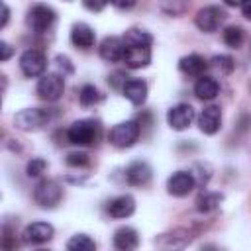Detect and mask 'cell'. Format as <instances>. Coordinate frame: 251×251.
Masks as SVG:
<instances>
[{"mask_svg":"<svg viewBox=\"0 0 251 251\" xmlns=\"http://www.w3.org/2000/svg\"><path fill=\"white\" fill-rule=\"evenodd\" d=\"M65 135H67L69 143H75L78 147L96 145L102 137V124H100V120H94V118L76 120L67 127Z\"/></svg>","mask_w":251,"mask_h":251,"instance_id":"cell-1","label":"cell"},{"mask_svg":"<svg viewBox=\"0 0 251 251\" xmlns=\"http://www.w3.org/2000/svg\"><path fill=\"white\" fill-rule=\"evenodd\" d=\"M139 133H141L139 122L137 120H126V122L112 126V129L108 131V141L114 147L126 149V147H131L139 139Z\"/></svg>","mask_w":251,"mask_h":251,"instance_id":"cell-2","label":"cell"},{"mask_svg":"<svg viewBox=\"0 0 251 251\" xmlns=\"http://www.w3.org/2000/svg\"><path fill=\"white\" fill-rule=\"evenodd\" d=\"M63 198V188L53 178H41L33 186V200L41 208H55Z\"/></svg>","mask_w":251,"mask_h":251,"instance_id":"cell-3","label":"cell"},{"mask_svg":"<svg viewBox=\"0 0 251 251\" xmlns=\"http://www.w3.org/2000/svg\"><path fill=\"white\" fill-rule=\"evenodd\" d=\"M55 20H57V14H55V10H53L51 6H47V4H33V6L27 10V18H25L27 25H29L35 33H45V31H49V29L53 27Z\"/></svg>","mask_w":251,"mask_h":251,"instance_id":"cell-4","label":"cell"},{"mask_svg":"<svg viewBox=\"0 0 251 251\" xmlns=\"http://www.w3.org/2000/svg\"><path fill=\"white\" fill-rule=\"evenodd\" d=\"M51 120L49 110H41V108H24L14 116V126L22 131H35L41 129L47 122Z\"/></svg>","mask_w":251,"mask_h":251,"instance_id":"cell-5","label":"cell"},{"mask_svg":"<svg viewBox=\"0 0 251 251\" xmlns=\"http://www.w3.org/2000/svg\"><path fill=\"white\" fill-rule=\"evenodd\" d=\"M35 92L45 102H57L65 92V76L59 73H47L37 80Z\"/></svg>","mask_w":251,"mask_h":251,"instance_id":"cell-6","label":"cell"},{"mask_svg":"<svg viewBox=\"0 0 251 251\" xmlns=\"http://www.w3.org/2000/svg\"><path fill=\"white\" fill-rule=\"evenodd\" d=\"M226 16H227L226 10L220 8V6H204V8H200V10L196 12L194 24H196V27H198L200 31H204V33H214V31L224 24Z\"/></svg>","mask_w":251,"mask_h":251,"instance_id":"cell-7","label":"cell"},{"mask_svg":"<svg viewBox=\"0 0 251 251\" xmlns=\"http://www.w3.org/2000/svg\"><path fill=\"white\" fill-rule=\"evenodd\" d=\"M45 69H47V57H45L43 51H39V49H25L20 55V71L27 78L43 76Z\"/></svg>","mask_w":251,"mask_h":251,"instance_id":"cell-8","label":"cell"},{"mask_svg":"<svg viewBox=\"0 0 251 251\" xmlns=\"http://www.w3.org/2000/svg\"><path fill=\"white\" fill-rule=\"evenodd\" d=\"M192 122H194V108L190 104L180 102V104L171 106L167 112V124L175 131H182V129L190 127Z\"/></svg>","mask_w":251,"mask_h":251,"instance_id":"cell-9","label":"cell"},{"mask_svg":"<svg viewBox=\"0 0 251 251\" xmlns=\"http://www.w3.org/2000/svg\"><path fill=\"white\" fill-rule=\"evenodd\" d=\"M194 186H196V182H194V176L190 171H175L167 178V192L171 196H176V198L190 194Z\"/></svg>","mask_w":251,"mask_h":251,"instance_id":"cell-10","label":"cell"},{"mask_svg":"<svg viewBox=\"0 0 251 251\" xmlns=\"http://www.w3.org/2000/svg\"><path fill=\"white\" fill-rule=\"evenodd\" d=\"M124 175H126V182L129 186H147L151 182L153 171H151V165L147 161L135 159V161H131L126 167V173Z\"/></svg>","mask_w":251,"mask_h":251,"instance_id":"cell-11","label":"cell"},{"mask_svg":"<svg viewBox=\"0 0 251 251\" xmlns=\"http://www.w3.org/2000/svg\"><path fill=\"white\" fill-rule=\"evenodd\" d=\"M196 120H198V127H200L202 133L214 135V133H218L220 127H222V110H220V106H216V104L204 106V108L200 110V114H198Z\"/></svg>","mask_w":251,"mask_h":251,"instance_id":"cell-12","label":"cell"},{"mask_svg":"<svg viewBox=\"0 0 251 251\" xmlns=\"http://www.w3.org/2000/svg\"><path fill=\"white\" fill-rule=\"evenodd\" d=\"M98 53L104 61L108 63H118V61H124V53H126V43L122 37H116V35H106L100 45H98Z\"/></svg>","mask_w":251,"mask_h":251,"instance_id":"cell-13","label":"cell"},{"mask_svg":"<svg viewBox=\"0 0 251 251\" xmlns=\"http://www.w3.org/2000/svg\"><path fill=\"white\" fill-rule=\"evenodd\" d=\"M106 212L110 218H116V220L129 218L135 212V198L131 194H120L106 204Z\"/></svg>","mask_w":251,"mask_h":251,"instance_id":"cell-14","label":"cell"},{"mask_svg":"<svg viewBox=\"0 0 251 251\" xmlns=\"http://www.w3.org/2000/svg\"><path fill=\"white\" fill-rule=\"evenodd\" d=\"M53 233H55V229H53L51 224H47V222H31L24 229V241L25 243H33V245L47 243L53 237Z\"/></svg>","mask_w":251,"mask_h":251,"instance_id":"cell-15","label":"cell"},{"mask_svg":"<svg viewBox=\"0 0 251 251\" xmlns=\"http://www.w3.org/2000/svg\"><path fill=\"white\" fill-rule=\"evenodd\" d=\"M112 243L118 251H135L139 247V233L129 226H122L114 231Z\"/></svg>","mask_w":251,"mask_h":251,"instance_id":"cell-16","label":"cell"},{"mask_svg":"<svg viewBox=\"0 0 251 251\" xmlns=\"http://www.w3.org/2000/svg\"><path fill=\"white\" fill-rule=\"evenodd\" d=\"M96 41V33L94 29L84 24V22H76L73 27H71V43L76 47V49H90Z\"/></svg>","mask_w":251,"mask_h":251,"instance_id":"cell-17","label":"cell"},{"mask_svg":"<svg viewBox=\"0 0 251 251\" xmlns=\"http://www.w3.org/2000/svg\"><path fill=\"white\" fill-rule=\"evenodd\" d=\"M122 92H124V96H126L131 104L141 106V104L147 100L149 86H147V82H145L143 78H127L126 84H124V88H122Z\"/></svg>","mask_w":251,"mask_h":251,"instance_id":"cell-18","label":"cell"},{"mask_svg":"<svg viewBox=\"0 0 251 251\" xmlns=\"http://www.w3.org/2000/svg\"><path fill=\"white\" fill-rule=\"evenodd\" d=\"M122 63L127 69H145L151 63V47H126Z\"/></svg>","mask_w":251,"mask_h":251,"instance_id":"cell-19","label":"cell"},{"mask_svg":"<svg viewBox=\"0 0 251 251\" xmlns=\"http://www.w3.org/2000/svg\"><path fill=\"white\" fill-rule=\"evenodd\" d=\"M178 69H180V73H184L188 76H198L200 78V76H204V71L208 69V61L198 53H188V55L180 57Z\"/></svg>","mask_w":251,"mask_h":251,"instance_id":"cell-20","label":"cell"},{"mask_svg":"<svg viewBox=\"0 0 251 251\" xmlns=\"http://www.w3.org/2000/svg\"><path fill=\"white\" fill-rule=\"evenodd\" d=\"M194 94L200 100H214L220 94V82L214 76H200L194 84Z\"/></svg>","mask_w":251,"mask_h":251,"instance_id":"cell-21","label":"cell"},{"mask_svg":"<svg viewBox=\"0 0 251 251\" xmlns=\"http://www.w3.org/2000/svg\"><path fill=\"white\" fill-rule=\"evenodd\" d=\"M224 202V194L222 192H212V190H204L198 194L196 198V210L202 212V214H210L214 210L220 208V204Z\"/></svg>","mask_w":251,"mask_h":251,"instance_id":"cell-22","label":"cell"},{"mask_svg":"<svg viewBox=\"0 0 251 251\" xmlns=\"http://www.w3.org/2000/svg\"><path fill=\"white\" fill-rule=\"evenodd\" d=\"M122 39H124L126 47H151V43H153V35L139 27H129L122 35Z\"/></svg>","mask_w":251,"mask_h":251,"instance_id":"cell-23","label":"cell"},{"mask_svg":"<svg viewBox=\"0 0 251 251\" xmlns=\"http://www.w3.org/2000/svg\"><path fill=\"white\" fill-rule=\"evenodd\" d=\"M67 251H96V241L86 233H75L67 239Z\"/></svg>","mask_w":251,"mask_h":251,"instance_id":"cell-24","label":"cell"},{"mask_svg":"<svg viewBox=\"0 0 251 251\" xmlns=\"http://www.w3.org/2000/svg\"><path fill=\"white\" fill-rule=\"evenodd\" d=\"M222 37H224V43L231 49H239L243 45V39H245V31L243 27L239 25H227L224 31H222Z\"/></svg>","mask_w":251,"mask_h":251,"instance_id":"cell-25","label":"cell"},{"mask_svg":"<svg viewBox=\"0 0 251 251\" xmlns=\"http://www.w3.org/2000/svg\"><path fill=\"white\" fill-rule=\"evenodd\" d=\"M100 100H102V94H100V90L94 84H82L80 86V90H78V102H80V106L88 108V106L98 104Z\"/></svg>","mask_w":251,"mask_h":251,"instance_id":"cell-26","label":"cell"},{"mask_svg":"<svg viewBox=\"0 0 251 251\" xmlns=\"http://www.w3.org/2000/svg\"><path fill=\"white\" fill-rule=\"evenodd\" d=\"M2 251H18V237H16V229L10 224L2 226Z\"/></svg>","mask_w":251,"mask_h":251,"instance_id":"cell-27","label":"cell"},{"mask_svg":"<svg viewBox=\"0 0 251 251\" xmlns=\"http://www.w3.org/2000/svg\"><path fill=\"white\" fill-rule=\"evenodd\" d=\"M45 169H47V161L43 157H33L25 165V175L29 178H37V176H41L45 173Z\"/></svg>","mask_w":251,"mask_h":251,"instance_id":"cell-28","label":"cell"},{"mask_svg":"<svg viewBox=\"0 0 251 251\" xmlns=\"http://www.w3.org/2000/svg\"><path fill=\"white\" fill-rule=\"evenodd\" d=\"M212 67H216L222 75H229V73H233L235 63L229 55H214L212 57Z\"/></svg>","mask_w":251,"mask_h":251,"instance_id":"cell-29","label":"cell"},{"mask_svg":"<svg viewBox=\"0 0 251 251\" xmlns=\"http://www.w3.org/2000/svg\"><path fill=\"white\" fill-rule=\"evenodd\" d=\"M192 176H194V182L198 186H206L208 180H210V176H212V171H210V167L206 163H196L194 165V171H192Z\"/></svg>","mask_w":251,"mask_h":251,"instance_id":"cell-30","label":"cell"},{"mask_svg":"<svg viewBox=\"0 0 251 251\" xmlns=\"http://www.w3.org/2000/svg\"><path fill=\"white\" fill-rule=\"evenodd\" d=\"M55 67H57V73L61 76H69L75 73V65L71 63V59L67 55H57L55 57Z\"/></svg>","mask_w":251,"mask_h":251,"instance_id":"cell-31","label":"cell"},{"mask_svg":"<svg viewBox=\"0 0 251 251\" xmlns=\"http://www.w3.org/2000/svg\"><path fill=\"white\" fill-rule=\"evenodd\" d=\"M65 161H67L69 167H86V165L90 163V157H88V153H84V151H73V153L67 155Z\"/></svg>","mask_w":251,"mask_h":251,"instance_id":"cell-32","label":"cell"},{"mask_svg":"<svg viewBox=\"0 0 251 251\" xmlns=\"http://www.w3.org/2000/svg\"><path fill=\"white\" fill-rule=\"evenodd\" d=\"M14 55V47L8 41H0V61H8Z\"/></svg>","mask_w":251,"mask_h":251,"instance_id":"cell-33","label":"cell"},{"mask_svg":"<svg viewBox=\"0 0 251 251\" xmlns=\"http://www.w3.org/2000/svg\"><path fill=\"white\" fill-rule=\"evenodd\" d=\"M84 8L92 10V12H100V10L106 8V2H84Z\"/></svg>","mask_w":251,"mask_h":251,"instance_id":"cell-34","label":"cell"},{"mask_svg":"<svg viewBox=\"0 0 251 251\" xmlns=\"http://www.w3.org/2000/svg\"><path fill=\"white\" fill-rule=\"evenodd\" d=\"M0 8H2V20H0V27H4V25L8 24V20H10V8H8L4 2L0 4Z\"/></svg>","mask_w":251,"mask_h":251,"instance_id":"cell-35","label":"cell"},{"mask_svg":"<svg viewBox=\"0 0 251 251\" xmlns=\"http://www.w3.org/2000/svg\"><path fill=\"white\" fill-rule=\"evenodd\" d=\"M239 8H241V14H243V18L251 20V0H247V2H243V4H239Z\"/></svg>","mask_w":251,"mask_h":251,"instance_id":"cell-36","label":"cell"},{"mask_svg":"<svg viewBox=\"0 0 251 251\" xmlns=\"http://www.w3.org/2000/svg\"><path fill=\"white\" fill-rule=\"evenodd\" d=\"M114 6L120 8V10H127V8H133L135 2H114Z\"/></svg>","mask_w":251,"mask_h":251,"instance_id":"cell-37","label":"cell"},{"mask_svg":"<svg viewBox=\"0 0 251 251\" xmlns=\"http://www.w3.org/2000/svg\"><path fill=\"white\" fill-rule=\"evenodd\" d=\"M200 251H220V249H218V247H216L214 243H208V245H204V247H202Z\"/></svg>","mask_w":251,"mask_h":251,"instance_id":"cell-38","label":"cell"},{"mask_svg":"<svg viewBox=\"0 0 251 251\" xmlns=\"http://www.w3.org/2000/svg\"><path fill=\"white\" fill-rule=\"evenodd\" d=\"M37 251H49V249H37Z\"/></svg>","mask_w":251,"mask_h":251,"instance_id":"cell-39","label":"cell"},{"mask_svg":"<svg viewBox=\"0 0 251 251\" xmlns=\"http://www.w3.org/2000/svg\"><path fill=\"white\" fill-rule=\"evenodd\" d=\"M249 88H251V82H249Z\"/></svg>","mask_w":251,"mask_h":251,"instance_id":"cell-40","label":"cell"}]
</instances>
